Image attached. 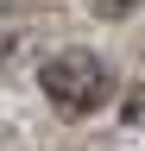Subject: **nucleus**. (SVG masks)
Returning a JSON list of instances; mask_svg holds the SVG:
<instances>
[{"label": "nucleus", "instance_id": "nucleus-1", "mask_svg": "<svg viewBox=\"0 0 145 151\" xmlns=\"http://www.w3.org/2000/svg\"><path fill=\"white\" fill-rule=\"evenodd\" d=\"M38 88L63 113H95L107 94H114V69H107L95 50H63V57H50L38 69Z\"/></svg>", "mask_w": 145, "mask_h": 151}, {"label": "nucleus", "instance_id": "nucleus-2", "mask_svg": "<svg viewBox=\"0 0 145 151\" xmlns=\"http://www.w3.org/2000/svg\"><path fill=\"white\" fill-rule=\"evenodd\" d=\"M88 6H95L101 19H120V13H133V0H88Z\"/></svg>", "mask_w": 145, "mask_h": 151}]
</instances>
